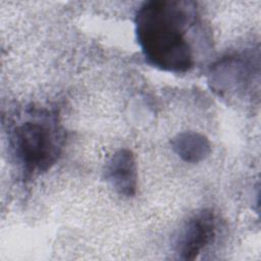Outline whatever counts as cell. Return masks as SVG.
<instances>
[{"label": "cell", "instance_id": "2", "mask_svg": "<svg viewBox=\"0 0 261 261\" xmlns=\"http://www.w3.org/2000/svg\"><path fill=\"white\" fill-rule=\"evenodd\" d=\"M55 125L46 119H28L12 132L11 145L17 161L28 174L48 170L59 154Z\"/></svg>", "mask_w": 261, "mask_h": 261}, {"label": "cell", "instance_id": "5", "mask_svg": "<svg viewBox=\"0 0 261 261\" xmlns=\"http://www.w3.org/2000/svg\"><path fill=\"white\" fill-rule=\"evenodd\" d=\"M172 146L176 154L189 162H198L204 159L210 152L208 140L204 136L194 132H186L177 135L172 140Z\"/></svg>", "mask_w": 261, "mask_h": 261}, {"label": "cell", "instance_id": "3", "mask_svg": "<svg viewBox=\"0 0 261 261\" xmlns=\"http://www.w3.org/2000/svg\"><path fill=\"white\" fill-rule=\"evenodd\" d=\"M217 220L211 209H202L185 223L176 243V252L182 260H195L213 242Z\"/></svg>", "mask_w": 261, "mask_h": 261}, {"label": "cell", "instance_id": "1", "mask_svg": "<svg viewBox=\"0 0 261 261\" xmlns=\"http://www.w3.org/2000/svg\"><path fill=\"white\" fill-rule=\"evenodd\" d=\"M193 3L153 0L142 4L135 18L136 35L147 62L165 71L181 73L194 64L187 29Z\"/></svg>", "mask_w": 261, "mask_h": 261}, {"label": "cell", "instance_id": "4", "mask_svg": "<svg viewBox=\"0 0 261 261\" xmlns=\"http://www.w3.org/2000/svg\"><path fill=\"white\" fill-rule=\"evenodd\" d=\"M105 176L114 191L123 197H133L137 191V165L128 149L115 152L106 163Z\"/></svg>", "mask_w": 261, "mask_h": 261}]
</instances>
